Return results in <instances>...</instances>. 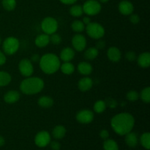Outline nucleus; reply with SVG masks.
I'll return each instance as SVG.
<instances>
[{"instance_id": "obj_38", "label": "nucleus", "mask_w": 150, "mask_h": 150, "mask_svg": "<svg viewBox=\"0 0 150 150\" xmlns=\"http://www.w3.org/2000/svg\"><path fill=\"white\" fill-rule=\"evenodd\" d=\"M51 145V148L53 150H59L60 148H61V145L57 141H54V142H50L49 144Z\"/></svg>"}, {"instance_id": "obj_21", "label": "nucleus", "mask_w": 150, "mask_h": 150, "mask_svg": "<svg viewBox=\"0 0 150 150\" xmlns=\"http://www.w3.org/2000/svg\"><path fill=\"white\" fill-rule=\"evenodd\" d=\"M66 134V128L63 125H57L52 130V136L55 139H62Z\"/></svg>"}, {"instance_id": "obj_40", "label": "nucleus", "mask_w": 150, "mask_h": 150, "mask_svg": "<svg viewBox=\"0 0 150 150\" xmlns=\"http://www.w3.org/2000/svg\"><path fill=\"white\" fill-rule=\"evenodd\" d=\"M105 47V42L104 40H98V42H96V47H95V48H96L98 50L103 49Z\"/></svg>"}, {"instance_id": "obj_23", "label": "nucleus", "mask_w": 150, "mask_h": 150, "mask_svg": "<svg viewBox=\"0 0 150 150\" xmlns=\"http://www.w3.org/2000/svg\"><path fill=\"white\" fill-rule=\"evenodd\" d=\"M59 69L64 74L71 75L72 73H74L75 66L70 62H64L62 64L60 65Z\"/></svg>"}, {"instance_id": "obj_15", "label": "nucleus", "mask_w": 150, "mask_h": 150, "mask_svg": "<svg viewBox=\"0 0 150 150\" xmlns=\"http://www.w3.org/2000/svg\"><path fill=\"white\" fill-rule=\"evenodd\" d=\"M60 59L63 62H70L75 57V50L70 47H66L63 48L60 53Z\"/></svg>"}, {"instance_id": "obj_13", "label": "nucleus", "mask_w": 150, "mask_h": 150, "mask_svg": "<svg viewBox=\"0 0 150 150\" xmlns=\"http://www.w3.org/2000/svg\"><path fill=\"white\" fill-rule=\"evenodd\" d=\"M92 86H93V81L87 76L81 79L78 82V88L81 92H87L90 90Z\"/></svg>"}, {"instance_id": "obj_6", "label": "nucleus", "mask_w": 150, "mask_h": 150, "mask_svg": "<svg viewBox=\"0 0 150 150\" xmlns=\"http://www.w3.org/2000/svg\"><path fill=\"white\" fill-rule=\"evenodd\" d=\"M59 24L57 21L53 17L45 18L41 22V29H42L43 33L51 35L52 34L57 32L58 29Z\"/></svg>"}, {"instance_id": "obj_47", "label": "nucleus", "mask_w": 150, "mask_h": 150, "mask_svg": "<svg viewBox=\"0 0 150 150\" xmlns=\"http://www.w3.org/2000/svg\"><path fill=\"white\" fill-rule=\"evenodd\" d=\"M1 38H0V45H1Z\"/></svg>"}, {"instance_id": "obj_33", "label": "nucleus", "mask_w": 150, "mask_h": 150, "mask_svg": "<svg viewBox=\"0 0 150 150\" xmlns=\"http://www.w3.org/2000/svg\"><path fill=\"white\" fill-rule=\"evenodd\" d=\"M126 98H127V99L129 101H131V102H135V101H136L139 100V94L138 93V92H136V91L130 90L127 93Z\"/></svg>"}, {"instance_id": "obj_36", "label": "nucleus", "mask_w": 150, "mask_h": 150, "mask_svg": "<svg viewBox=\"0 0 150 150\" xmlns=\"http://www.w3.org/2000/svg\"><path fill=\"white\" fill-rule=\"evenodd\" d=\"M105 105H106V106H108L109 108H116V107L117 106V105H118V103H117V101L111 98H108L106 100H105Z\"/></svg>"}, {"instance_id": "obj_43", "label": "nucleus", "mask_w": 150, "mask_h": 150, "mask_svg": "<svg viewBox=\"0 0 150 150\" xmlns=\"http://www.w3.org/2000/svg\"><path fill=\"white\" fill-rule=\"evenodd\" d=\"M62 4H67V5H70V4H74L78 0H59Z\"/></svg>"}, {"instance_id": "obj_1", "label": "nucleus", "mask_w": 150, "mask_h": 150, "mask_svg": "<svg viewBox=\"0 0 150 150\" xmlns=\"http://www.w3.org/2000/svg\"><path fill=\"white\" fill-rule=\"evenodd\" d=\"M135 125V119L130 113H120L112 117L111 126L114 131L120 136H125L132 131Z\"/></svg>"}, {"instance_id": "obj_19", "label": "nucleus", "mask_w": 150, "mask_h": 150, "mask_svg": "<svg viewBox=\"0 0 150 150\" xmlns=\"http://www.w3.org/2000/svg\"><path fill=\"white\" fill-rule=\"evenodd\" d=\"M125 142L126 144L130 148H134L137 146L138 142H139V139H138V136L136 133L134 132L130 131V133H127L125 135Z\"/></svg>"}, {"instance_id": "obj_16", "label": "nucleus", "mask_w": 150, "mask_h": 150, "mask_svg": "<svg viewBox=\"0 0 150 150\" xmlns=\"http://www.w3.org/2000/svg\"><path fill=\"white\" fill-rule=\"evenodd\" d=\"M20 96L21 95L19 92L16 90H10L4 95V100L7 103L13 104L18 101Z\"/></svg>"}, {"instance_id": "obj_7", "label": "nucleus", "mask_w": 150, "mask_h": 150, "mask_svg": "<svg viewBox=\"0 0 150 150\" xmlns=\"http://www.w3.org/2000/svg\"><path fill=\"white\" fill-rule=\"evenodd\" d=\"M82 7L83 13H86L89 16L98 15L102 9L100 3L97 0H87L85 1Z\"/></svg>"}, {"instance_id": "obj_8", "label": "nucleus", "mask_w": 150, "mask_h": 150, "mask_svg": "<svg viewBox=\"0 0 150 150\" xmlns=\"http://www.w3.org/2000/svg\"><path fill=\"white\" fill-rule=\"evenodd\" d=\"M18 70L21 74L24 77H29L32 76L34 73L33 64L30 59H23L19 62Z\"/></svg>"}, {"instance_id": "obj_25", "label": "nucleus", "mask_w": 150, "mask_h": 150, "mask_svg": "<svg viewBox=\"0 0 150 150\" xmlns=\"http://www.w3.org/2000/svg\"><path fill=\"white\" fill-rule=\"evenodd\" d=\"M12 77L10 74L5 71H0V86H7L11 82Z\"/></svg>"}, {"instance_id": "obj_9", "label": "nucleus", "mask_w": 150, "mask_h": 150, "mask_svg": "<svg viewBox=\"0 0 150 150\" xmlns=\"http://www.w3.org/2000/svg\"><path fill=\"white\" fill-rule=\"evenodd\" d=\"M72 45L76 51H83L86 47V39L81 34H76L72 38Z\"/></svg>"}, {"instance_id": "obj_31", "label": "nucleus", "mask_w": 150, "mask_h": 150, "mask_svg": "<svg viewBox=\"0 0 150 150\" xmlns=\"http://www.w3.org/2000/svg\"><path fill=\"white\" fill-rule=\"evenodd\" d=\"M71 28L74 32H77V33H81L85 29V25L81 21L76 20L73 21L71 24Z\"/></svg>"}, {"instance_id": "obj_42", "label": "nucleus", "mask_w": 150, "mask_h": 150, "mask_svg": "<svg viewBox=\"0 0 150 150\" xmlns=\"http://www.w3.org/2000/svg\"><path fill=\"white\" fill-rule=\"evenodd\" d=\"M40 59V57L39 54H33V55L31 57L30 61L32 62V63H38L39 62Z\"/></svg>"}, {"instance_id": "obj_12", "label": "nucleus", "mask_w": 150, "mask_h": 150, "mask_svg": "<svg viewBox=\"0 0 150 150\" xmlns=\"http://www.w3.org/2000/svg\"><path fill=\"white\" fill-rule=\"evenodd\" d=\"M118 10L121 14L124 16H130L133 13L134 6L133 3L130 2L128 0H122L119 3Z\"/></svg>"}, {"instance_id": "obj_10", "label": "nucleus", "mask_w": 150, "mask_h": 150, "mask_svg": "<svg viewBox=\"0 0 150 150\" xmlns=\"http://www.w3.org/2000/svg\"><path fill=\"white\" fill-rule=\"evenodd\" d=\"M51 142V135L48 131L42 130L37 133L35 138V143L39 147H45Z\"/></svg>"}, {"instance_id": "obj_11", "label": "nucleus", "mask_w": 150, "mask_h": 150, "mask_svg": "<svg viewBox=\"0 0 150 150\" xmlns=\"http://www.w3.org/2000/svg\"><path fill=\"white\" fill-rule=\"evenodd\" d=\"M94 113L89 109H82L76 114V120L81 124H89L94 120Z\"/></svg>"}, {"instance_id": "obj_39", "label": "nucleus", "mask_w": 150, "mask_h": 150, "mask_svg": "<svg viewBox=\"0 0 150 150\" xmlns=\"http://www.w3.org/2000/svg\"><path fill=\"white\" fill-rule=\"evenodd\" d=\"M100 136L103 140H106L109 137V133L107 130H102L100 132Z\"/></svg>"}, {"instance_id": "obj_27", "label": "nucleus", "mask_w": 150, "mask_h": 150, "mask_svg": "<svg viewBox=\"0 0 150 150\" xmlns=\"http://www.w3.org/2000/svg\"><path fill=\"white\" fill-rule=\"evenodd\" d=\"M103 149L104 150H119V146L115 141L108 139L104 142Z\"/></svg>"}, {"instance_id": "obj_34", "label": "nucleus", "mask_w": 150, "mask_h": 150, "mask_svg": "<svg viewBox=\"0 0 150 150\" xmlns=\"http://www.w3.org/2000/svg\"><path fill=\"white\" fill-rule=\"evenodd\" d=\"M50 42H52V44L54 45H59L62 42V38L59 34L57 33H54L52 35H51L50 36Z\"/></svg>"}, {"instance_id": "obj_29", "label": "nucleus", "mask_w": 150, "mask_h": 150, "mask_svg": "<svg viewBox=\"0 0 150 150\" xmlns=\"http://www.w3.org/2000/svg\"><path fill=\"white\" fill-rule=\"evenodd\" d=\"M140 142L143 147L149 150L150 149V133L148 132L144 133L140 137Z\"/></svg>"}, {"instance_id": "obj_26", "label": "nucleus", "mask_w": 150, "mask_h": 150, "mask_svg": "<svg viewBox=\"0 0 150 150\" xmlns=\"http://www.w3.org/2000/svg\"><path fill=\"white\" fill-rule=\"evenodd\" d=\"M70 13L73 17H81L83 14V7L79 4H73L70 8Z\"/></svg>"}, {"instance_id": "obj_18", "label": "nucleus", "mask_w": 150, "mask_h": 150, "mask_svg": "<svg viewBox=\"0 0 150 150\" xmlns=\"http://www.w3.org/2000/svg\"><path fill=\"white\" fill-rule=\"evenodd\" d=\"M50 42V35L47 34H40L35 40V43L39 48H45Z\"/></svg>"}, {"instance_id": "obj_5", "label": "nucleus", "mask_w": 150, "mask_h": 150, "mask_svg": "<svg viewBox=\"0 0 150 150\" xmlns=\"http://www.w3.org/2000/svg\"><path fill=\"white\" fill-rule=\"evenodd\" d=\"M20 42L18 39L15 37H8L2 43L3 51L7 55H13L19 49Z\"/></svg>"}, {"instance_id": "obj_37", "label": "nucleus", "mask_w": 150, "mask_h": 150, "mask_svg": "<svg viewBox=\"0 0 150 150\" xmlns=\"http://www.w3.org/2000/svg\"><path fill=\"white\" fill-rule=\"evenodd\" d=\"M130 21L133 24H138L140 22V17L137 14H132L130 15Z\"/></svg>"}, {"instance_id": "obj_17", "label": "nucleus", "mask_w": 150, "mask_h": 150, "mask_svg": "<svg viewBox=\"0 0 150 150\" xmlns=\"http://www.w3.org/2000/svg\"><path fill=\"white\" fill-rule=\"evenodd\" d=\"M77 70L80 74L87 76L92 73L93 67L90 63L87 62H81L78 64Z\"/></svg>"}, {"instance_id": "obj_30", "label": "nucleus", "mask_w": 150, "mask_h": 150, "mask_svg": "<svg viewBox=\"0 0 150 150\" xmlns=\"http://www.w3.org/2000/svg\"><path fill=\"white\" fill-rule=\"evenodd\" d=\"M106 105H105V103L104 100H100L96 101L94 104L93 109L95 111V112L98 113V114H101V113L104 112L106 109Z\"/></svg>"}, {"instance_id": "obj_45", "label": "nucleus", "mask_w": 150, "mask_h": 150, "mask_svg": "<svg viewBox=\"0 0 150 150\" xmlns=\"http://www.w3.org/2000/svg\"><path fill=\"white\" fill-rule=\"evenodd\" d=\"M4 144H5V140H4V139L2 136H0V146H4Z\"/></svg>"}, {"instance_id": "obj_32", "label": "nucleus", "mask_w": 150, "mask_h": 150, "mask_svg": "<svg viewBox=\"0 0 150 150\" xmlns=\"http://www.w3.org/2000/svg\"><path fill=\"white\" fill-rule=\"evenodd\" d=\"M139 97H140V98L142 99V100L143 101L144 103H149L150 102V87L149 86H147V87L142 89Z\"/></svg>"}, {"instance_id": "obj_28", "label": "nucleus", "mask_w": 150, "mask_h": 150, "mask_svg": "<svg viewBox=\"0 0 150 150\" xmlns=\"http://www.w3.org/2000/svg\"><path fill=\"white\" fill-rule=\"evenodd\" d=\"M1 4L4 10L7 11H13L16 7V0H1Z\"/></svg>"}, {"instance_id": "obj_44", "label": "nucleus", "mask_w": 150, "mask_h": 150, "mask_svg": "<svg viewBox=\"0 0 150 150\" xmlns=\"http://www.w3.org/2000/svg\"><path fill=\"white\" fill-rule=\"evenodd\" d=\"M82 22L84 23V25H88L89 23H91V22H92V21H91V18L89 17V16H86V17H84L83 18Z\"/></svg>"}, {"instance_id": "obj_35", "label": "nucleus", "mask_w": 150, "mask_h": 150, "mask_svg": "<svg viewBox=\"0 0 150 150\" xmlns=\"http://www.w3.org/2000/svg\"><path fill=\"white\" fill-rule=\"evenodd\" d=\"M125 58L130 62H133L137 59V56H136V52L133 51H130L125 54Z\"/></svg>"}, {"instance_id": "obj_3", "label": "nucleus", "mask_w": 150, "mask_h": 150, "mask_svg": "<svg viewBox=\"0 0 150 150\" xmlns=\"http://www.w3.org/2000/svg\"><path fill=\"white\" fill-rule=\"evenodd\" d=\"M39 64L41 70L44 73L48 75L54 74L58 71L61 65L60 59L56 54L51 53L45 54L40 57Z\"/></svg>"}, {"instance_id": "obj_4", "label": "nucleus", "mask_w": 150, "mask_h": 150, "mask_svg": "<svg viewBox=\"0 0 150 150\" xmlns=\"http://www.w3.org/2000/svg\"><path fill=\"white\" fill-rule=\"evenodd\" d=\"M88 36L95 40H100L105 35V29L97 22H91L85 27Z\"/></svg>"}, {"instance_id": "obj_41", "label": "nucleus", "mask_w": 150, "mask_h": 150, "mask_svg": "<svg viewBox=\"0 0 150 150\" xmlns=\"http://www.w3.org/2000/svg\"><path fill=\"white\" fill-rule=\"evenodd\" d=\"M6 61H7V58H6L5 54L3 51H0V66L5 64Z\"/></svg>"}, {"instance_id": "obj_14", "label": "nucleus", "mask_w": 150, "mask_h": 150, "mask_svg": "<svg viewBox=\"0 0 150 150\" xmlns=\"http://www.w3.org/2000/svg\"><path fill=\"white\" fill-rule=\"evenodd\" d=\"M121 51L117 47H110L107 51V57L113 62H118L121 59Z\"/></svg>"}, {"instance_id": "obj_24", "label": "nucleus", "mask_w": 150, "mask_h": 150, "mask_svg": "<svg viewBox=\"0 0 150 150\" xmlns=\"http://www.w3.org/2000/svg\"><path fill=\"white\" fill-rule=\"evenodd\" d=\"M99 54V50L97 49L95 47H91L86 50L84 52V58L88 60H94L98 57Z\"/></svg>"}, {"instance_id": "obj_20", "label": "nucleus", "mask_w": 150, "mask_h": 150, "mask_svg": "<svg viewBox=\"0 0 150 150\" xmlns=\"http://www.w3.org/2000/svg\"><path fill=\"white\" fill-rule=\"evenodd\" d=\"M138 64L143 68H147L150 65V54L149 52H144L137 57Z\"/></svg>"}, {"instance_id": "obj_46", "label": "nucleus", "mask_w": 150, "mask_h": 150, "mask_svg": "<svg viewBox=\"0 0 150 150\" xmlns=\"http://www.w3.org/2000/svg\"><path fill=\"white\" fill-rule=\"evenodd\" d=\"M108 1H109V0H99V2H101V3H106V2H108Z\"/></svg>"}, {"instance_id": "obj_2", "label": "nucleus", "mask_w": 150, "mask_h": 150, "mask_svg": "<svg viewBox=\"0 0 150 150\" xmlns=\"http://www.w3.org/2000/svg\"><path fill=\"white\" fill-rule=\"evenodd\" d=\"M45 83L43 80L39 77H26L20 84V90L24 95H37L43 89Z\"/></svg>"}, {"instance_id": "obj_22", "label": "nucleus", "mask_w": 150, "mask_h": 150, "mask_svg": "<svg viewBox=\"0 0 150 150\" xmlns=\"http://www.w3.org/2000/svg\"><path fill=\"white\" fill-rule=\"evenodd\" d=\"M38 103L42 108H50L54 105V100L50 96H42L38 99Z\"/></svg>"}]
</instances>
